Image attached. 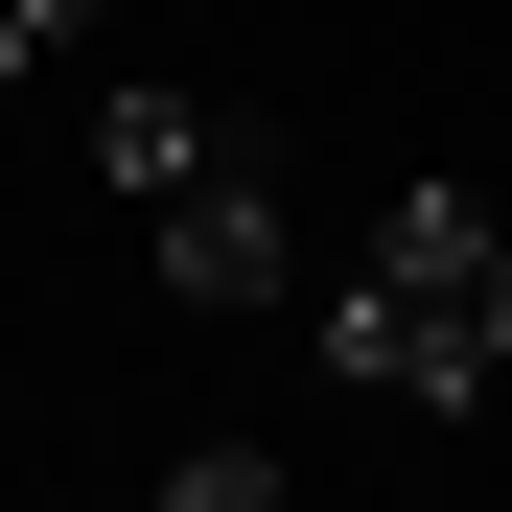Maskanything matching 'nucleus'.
Here are the masks:
<instances>
[{
    "instance_id": "obj_1",
    "label": "nucleus",
    "mask_w": 512,
    "mask_h": 512,
    "mask_svg": "<svg viewBox=\"0 0 512 512\" xmlns=\"http://www.w3.org/2000/svg\"><path fill=\"white\" fill-rule=\"evenodd\" d=\"M326 373L396 396V419L512 396V210H489V187H396V210H373V256L326 280Z\"/></svg>"
},
{
    "instance_id": "obj_2",
    "label": "nucleus",
    "mask_w": 512,
    "mask_h": 512,
    "mask_svg": "<svg viewBox=\"0 0 512 512\" xmlns=\"http://www.w3.org/2000/svg\"><path fill=\"white\" fill-rule=\"evenodd\" d=\"M140 256H163V303H280V256H303V233H280V163H256V140H210L187 187L140 210Z\"/></svg>"
},
{
    "instance_id": "obj_3",
    "label": "nucleus",
    "mask_w": 512,
    "mask_h": 512,
    "mask_svg": "<svg viewBox=\"0 0 512 512\" xmlns=\"http://www.w3.org/2000/svg\"><path fill=\"white\" fill-rule=\"evenodd\" d=\"M210 140H233L210 94H163V70H117V94H94V187H117V210H163V187H187Z\"/></svg>"
},
{
    "instance_id": "obj_4",
    "label": "nucleus",
    "mask_w": 512,
    "mask_h": 512,
    "mask_svg": "<svg viewBox=\"0 0 512 512\" xmlns=\"http://www.w3.org/2000/svg\"><path fill=\"white\" fill-rule=\"evenodd\" d=\"M94 24L117 0H0V94H24V70H94Z\"/></svg>"
}]
</instances>
